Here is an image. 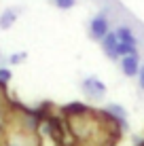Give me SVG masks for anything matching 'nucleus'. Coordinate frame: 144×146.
<instances>
[{"label": "nucleus", "mask_w": 144, "mask_h": 146, "mask_svg": "<svg viewBox=\"0 0 144 146\" xmlns=\"http://www.w3.org/2000/svg\"><path fill=\"white\" fill-rule=\"evenodd\" d=\"M100 44H102L104 53H106L110 59H119V57H121V55H119V38H117L115 32H108Z\"/></svg>", "instance_id": "obj_1"}, {"label": "nucleus", "mask_w": 144, "mask_h": 146, "mask_svg": "<svg viewBox=\"0 0 144 146\" xmlns=\"http://www.w3.org/2000/svg\"><path fill=\"white\" fill-rule=\"evenodd\" d=\"M83 89H85V93L89 98H102V95L106 93V85H104L102 80H98L96 76L83 80Z\"/></svg>", "instance_id": "obj_2"}, {"label": "nucleus", "mask_w": 144, "mask_h": 146, "mask_svg": "<svg viewBox=\"0 0 144 146\" xmlns=\"http://www.w3.org/2000/svg\"><path fill=\"white\" fill-rule=\"evenodd\" d=\"M89 32H91V36L96 40H104V36L108 34V21L102 17V15L93 17L91 19V26H89Z\"/></svg>", "instance_id": "obj_3"}, {"label": "nucleus", "mask_w": 144, "mask_h": 146, "mask_svg": "<svg viewBox=\"0 0 144 146\" xmlns=\"http://www.w3.org/2000/svg\"><path fill=\"white\" fill-rule=\"evenodd\" d=\"M121 68L125 72V76H136L140 72V57H138V53L136 55H125L121 59Z\"/></svg>", "instance_id": "obj_4"}, {"label": "nucleus", "mask_w": 144, "mask_h": 146, "mask_svg": "<svg viewBox=\"0 0 144 146\" xmlns=\"http://www.w3.org/2000/svg\"><path fill=\"white\" fill-rule=\"evenodd\" d=\"M15 17H17V15H15V11H13V9H7V11H4L2 15H0V28H2V30H9V28L13 26Z\"/></svg>", "instance_id": "obj_5"}, {"label": "nucleus", "mask_w": 144, "mask_h": 146, "mask_svg": "<svg viewBox=\"0 0 144 146\" xmlns=\"http://www.w3.org/2000/svg\"><path fill=\"white\" fill-rule=\"evenodd\" d=\"M115 34H117V38L121 40V42H136V36H133V32H131L129 28H125V26L119 28Z\"/></svg>", "instance_id": "obj_6"}, {"label": "nucleus", "mask_w": 144, "mask_h": 146, "mask_svg": "<svg viewBox=\"0 0 144 146\" xmlns=\"http://www.w3.org/2000/svg\"><path fill=\"white\" fill-rule=\"evenodd\" d=\"M55 4L59 9H72L74 7V0H55Z\"/></svg>", "instance_id": "obj_7"}, {"label": "nucleus", "mask_w": 144, "mask_h": 146, "mask_svg": "<svg viewBox=\"0 0 144 146\" xmlns=\"http://www.w3.org/2000/svg\"><path fill=\"white\" fill-rule=\"evenodd\" d=\"M108 110H110L112 114H117V117L125 119V112H123V108H121V106H115V104H112V106H108Z\"/></svg>", "instance_id": "obj_8"}, {"label": "nucleus", "mask_w": 144, "mask_h": 146, "mask_svg": "<svg viewBox=\"0 0 144 146\" xmlns=\"http://www.w3.org/2000/svg\"><path fill=\"white\" fill-rule=\"evenodd\" d=\"M23 57H26V53H15V55H11V59H9V62H11V64H19Z\"/></svg>", "instance_id": "obj_9"}, {"label": "nucleus", "mask_w": 144, "mask_h": 146, "mask_svg": "<svg viewBox=\"0 0 144 146\" xmlns=\"http://www.w3.org/2000/svg\"><path fill=\"white\" fill-rule=\"evenodd\" d=\"M9 78H11V72H9V70H4V68H2V70H0V80H2V83H7Z\"/></svg>", "instance_id": "obj_10"}, {"label": "nucleus", "mask_w": 144, "mask_h": 146, "mask_svg": "<svg viewBox=\"0 0 144 146\" xmlns=\"http://www.w3.org/2000/svg\"><path fill=\"white\" fill-rule=\"evenodd\" d=\"M138 74H140V76H138V78H140V87L144 89V66L140 68V72H138Z\"/></svg>", "instance_id": "obj_11"}]
</instances>
